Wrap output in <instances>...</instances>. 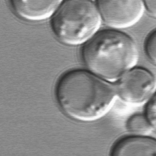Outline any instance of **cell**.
I'll return each instance as SVG.
<instances>
[{
    "label": "cell",
    "mask_w": 156,
    "mask_h": 156,
    "mask_svg": "<svg viewBox=\"0 0 156 156\" xmlns=\"http://www.w3.org/2000/svg\"><path fill=\"white\" fill-rule=\"evenodd\" d=\"M102 19L92 0H64L52 17L55 37L68 46L85 44L99 32Z\"/></svg>",
    "instance_id": "cell-3"
},
{
    "label": "cell",
    "mask_w": 156,
    "mask_h": 156,
    "mask_svg": "<svg viewBox=\"0 0 156 156\" xmlns=\"http://www.w3.org/2000/svg\"><path fill=\"white\" fill-rule=\"evenodd\" d=\"M127 129L135 135L147 136L154 129L146 115L136 114L129 118L126 123Z\"/></svg>",
    "instance_id": "cell-8"
},
{
    "label": "cell",
    "mask_w": 156,
    "mask_h": 156,
    "mask_svg": "<svg viewBox=\"0 0 156 156\" xmlns=\"http://www.w3.org/2000/svg\"><path fill=\"white\" fill-rule=\"evenodd\" d=\"M82 57L90 72L112 83L135 67L138 51L131 37L116 29H107L84 44Z\"/></svg>",
    "instance_id": "cell-2"
},
{
    "label": "cell",
    "mask_w": 156,
    "mask_h": 156,
    "mask_svg": "<svg viewBox=\"0 0 156 156\" xmlns=\"http://www.w3.org/2000/svg\"><path fill=\"white\" fill-rule=\"evenodd\" d=\"M96 5L105 24L116 30L135 25L145 10L143 0H96Z\"/></svg>",
    "instance_id": "cell-4"
},
{
    "label": "cell",
    "mask_w": 156,
    "mask_h": 156,
    "mask_svg": "<svg viewBox=\"0 0 156 156\" xmlns=\"http://www.w3.org/2000/svg\"><path fill=\"white\" fill-rule=\"evenodd\" d=\"M118 96L116 85L90 71L73 69L57 82L55 97L62 111L82 122L101 119L112 108Z\"/></svg>",
    "instance_id": "cell-1"
},
{
    "label": "cell",
    "mask_w": 156,
    "mask_h": 156,
    "mask_svg": "<svg viewBox=\"0 0 156 156\" xmlns=\"http://www.w3.org/2000/svg\"><path fill=\"white\" fill-rule=\"evenodd\" d=\"M64 0H9L14 13L30 22L46 20L54 15Z\"/></svg>",
    "instance_id": "cell-6"
},
{
    "label": "cell",
    "mask_w": 156,
    "mask_h": 156,
    "mask_svg": "<svg viewBox=\"0 0 156 156\" xmlns=\"http://www.w3.org/2000/svg\"><path fill=\"white\" fill-rule=\"evenodd\" d=\"M146 116L156 130V92L149 99L146 107Z\"/></svg>",
    "instance_id": "cell-10"
},
{
    "label": "cell",
    "mask_w": 156,
    "mask_h": 156,
    "mask_svg": "<svg viewBox=\"0 0 156 156\" xmlns=\"http://www.w3.org/2000/svg\"><path fill=\"white\" fill-rule=\"evenodd\" d=\"M92 1H93V0H92Z\"/></svg>",
    "instance_id": "cell-12"
},
{
    "label": "cell",
    "mask_w": 156,
    "mask_h": 156,
    "mask_svg": "<svg viewBox=\"0 0 156 156\" xmlns=\"http://www.w3.org/2000/svg\"><path fill=\"white\" fill-rule=\"evenodd\" d=\"M112 155H156V139L147 136L121 138L112 149Z\"/></svg>",
    "instance_id": "cell-7"
},
{
    "label": "cell",
    "mask_w": 156,
    "mask_h": 156,
    "mask_svg": "<svg viewBox=\"0 0 156 156\" xmlns=\"http://www.w3.org/2000/svg\"><path fill=\"white\" fill-rule=\"evenodd\" d=\"M145 51L148 58L156 65V30L151 32L147 37Z\"/></svg>",
    "instance_id": "cell-9"
},
{
    "label": "cell",
    "mask_w": 156,
    "mask_h": 156,
    "mask_svg": "<svg viewBox=\"0 0 156 156\" xmlns=\"http://www.w3.org/2000/svg\"><path fill=\"white\" fill-rule=\"evenodd\" d=\"M145 9L149 13L156 18V0H143Z\"/></svg>",
    "instance_id": "cell-11"
},
{
    "label": "cell",
    "mask_w": 156,
    "mask_h": 156,
    "mask_svg": "<svg viewBox=\"0 0 156 156\" xmlns=\"http://www.w3.org/2000/svg\"><path fill=\"white\" fill-rule=\"evenodd\" d=\"M116 87L118 96L124 102L141 104L155 93L156 80L147 69L134 67L118 80Z\"/></svg>",
    "instance_id": "cell-5"
}]
</instances>
